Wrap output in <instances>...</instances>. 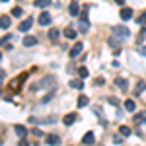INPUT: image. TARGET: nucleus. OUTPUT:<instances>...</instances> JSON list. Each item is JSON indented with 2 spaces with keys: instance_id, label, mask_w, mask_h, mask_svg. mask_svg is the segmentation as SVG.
I'll return each instance as SVG.
<instances>
[{
  "instance_id": "nucleus-1",
  "label": "nucleus",
  "mask_w": 146,
  "mask_h": 146,
  "mask_svg": "<svg viewBox=\"0 0 146 146\" xmlns=\"http://www.w3.org/2000/svg\"><path fill=\"white\" fill-rule=\"evenodd\" d=\"M113 35H117V37H121V39H127L131 31H129V27H125V25H113Z\"/></svg>"
},
{
  "instance_id": "nucleus-2",
  "label": "nucleus",
  "mask_w": 146,
  "mask_h": 146,
  "mask_svg": "<svg viewBox=\"0 0 146 146\" xmlns=\"http://www.w3.org/2000/svg\"><path fill=\"white\" fill-rule=\"evenodd\" d=\"M25 78H27L25 74H20V76H18V78L14 80V82H10V90H12V92L20 90V88H22V84H23V82H25Z\"/></svg>"
},
{
  "instance_id": "nucleus-3",
  "label": "nucleus",
  "mask_w": 146,
  "mask_h": 146,
  "mask_svg": "<svg viewBox=\"0 0 146 146\" xmlns=\"http://www.w3.org/2000/svg\"><path fill=\"white\" fill-rule=\"evenodd\" d=\"M107 45H109V47H113V49L117 51V49H121V45H123V39L111 33V37H109V41H107Z\"/></svg>"
},
{
  "instance_id": "nucleus-4",
  "label": "nucleus",
  "mask_w": 146,
  "mask_h": 146,
  "mask_svg": "<svg viewBox=\"0 0 146 146\" xmlns=\"http://www.w3.org/2000/svg\"><path fill=\"white\" fill-rule=\"evenodd\" d=\"M88 29H90V22H88V16H86V12H84V14H80V31L86 33Z\"/></svg>"
},
{
  "instance_id": "nucleus-5",
  "label": "nucleus",
  "mask_w": 146,
  "mask_h": 146,
  "mask_svg": "<svg viewBox=\"0 0 146 146\" xmlns=\"http://www.w3.org/2000/svg\"><path fill=\"white\" fill-rule=\"evenodd\" d=\"M31 25H33V18H27V20H23V22L18 25V31H29Z\"/></svg>"
},
{
  "instance_id": "nucleus-6",
  "label": "nucleus",
  "mask_w": 146,
  "mask_h": 146,
  "mask_svg": "<svg viewBox=\"0 0 146 146\" xmlns=\"http://www.w3.org/2000/svg\"><path fill=\"white\" fill-rule=\"evenodd\" d=\"M37 22H39V25H49L51 23V14L49 12H41L39 18H37Z\"/></svg>"
},
{
  "instance_id": "nucleus-7",
  "label": "nucleus",
  "mask_w": 146,
  "mask_h": 146,
  "mask_svg": "<svg viewBox=\"0 0 146 146\" xmlns=\"http://www.w3.org/2000/svg\"><path fill=\"white\" fill-rule=\"evenodd\" d=\"M82 49H84V45L82 43H76V45H72V49L68 51V55H70V58H76V56L82 53Z\"/></svg>"
},
{
  "instance_id": "nucleus-8",
  "label": "nucleus",
  "mask_w": 146,
  "mask_h": 146,
  "mask_svg": "<svg viewBox=\"0 0 146 146\" xmlns=\"http://www.w3.org/2000/svg\"><path fill=\"white\" fill-rule=\"evenodd\" d=\"M68 12H70V16H80L78 0H72V2H70V6H68Z\"/></svg>"
},
{
  "instance_id": "nucleus-9",
  "label": "nucleus",
  "mask_w": 146,
  "mask_h": 146,
  "mask_svg": "<svg viewBox=\"0 0 146 146\" xmlns=\"http://www.w3.org/2000/svg\"><path fill=\"white\" fill-rule=\"evenodd\" d=\"M33 45H37V37L25 35V37H23V47H33Z\"/></svg>"
},
{
  "instance_id": "nucleus-10",
  "label": "nucleus",
  "mask_w": 146,
  "mask_h": 146,
  "mask_svg": "<svg viewBox=\"0 0 146 146\" xmlns=\"http://www.w3.org/2000/svg\"><path fill=\"white\" fill-rule=\"evenodd\" d=\"M119 16H121V20H125V22H129V20L133 18V8H123Z\"/></svg>"
},
{
  "instance_id": "nucleus-11",
  "label": "nucleus",
  "mask_w": 146,
  "mask_h": 146,
  "mask_svg": "<svg viewBox=\"0 0 146 146\" xmlns=\"http://www.w3.org/2000/svg\"><path fill=\"white\" fill-rule=\"evenodd\" d=\"M45 142H47V144H51V146H56L58 142H60V138H58L56 135H47L45 136Z\"/></svg>"
},
{
  "instance_id": "nucleus-12",
  "label": "nucleus",
  "mask_w": 146,
  "mask_h": 146,
  "mask_svg": "<svg viewBox=\"0 0 146 146\" xmlns=\"http://www.w3.org/2000/svg\"><path fill=\"white\" fill-rule=\"evenodd\" d=\"M76 113H68V115H64V119H62V123L64 125H72V123H76Z\"/></svg>"
},
{
  "instance_id": "nucleus-13",
  "label": "nucleus",
  "mask_w": 146,
  "mask_h": 146,
  "mask_svg": "<svg viewBox=\"0 0 146 146\" xmlns=\"http://www.w3.org/2000/svg\"><path fill=\"white\" fill-rule=\"evenodd\" d=\"M115 84L121 88L123 92H127V88H129V82H127V78H115Z\"/></svg>"
},
{
  "instance_id": "nucleus-14",
  "label": "nucleus",
  "mask_w": 146,
  "mask_h": 146,
  "mask_svg": "<svg viewBox=\"0 0 146 146\" xmlns=\"http://www.w3.org/2000/svg\"><path fill=\"white\" fill-rule=\"evenodd\" d=\"M10 27V16H2L0 18V29H8Z\"/></svg>"
},
{
  "instance_id": "nucleus-15",
  "label": "nucleus",
  "mask_w": 146,
  "mask_h": 146,
  "mask_svg": "<svg viewBox=\"0 0 146 146\" xmlns=\"http://www.w3.org/2000/svg\"><path fill=\"white\" fill-rule=\"evenodd\" d=\"M82 142H84V144H94V142H96V140H94V133H86V135H84V138H82Z\"/></svg>"
},
{
  "instance_id": "nucleus-16",
  "label": "nucleus",
  "mask_w": 146,
  "mask_h": 146,
  "mask_svg": "<svg viewBox=\"0 0 146 146\" xmlns=\"http://www.w3.org/2000/svg\"><path fill=\"white\" fill-rule=\"evenodd\" d=\"M49 4H51V0H33L35 8H47Z\"/></svg>"
},
{
  "instance_id": "nucleus-17",
  "label": "nucleus",
  "mask_w": 146,
  "mask_h": 146,
  "mask_svg": "<svg viewBox=\"0 0 146 146\" xmlns=\"http://www.w3.org/2000/svg\"><path fill=\"white\" fill-rule=\"evenodd\" d=\"M125 109H127V111H131V113H133V111L136 109V103H135L133 100H125Z\"/></svg>"
},
{
  "instance_id": "nucleus-18",
  "label": "nucleus",
  "mask_w": 146,
  "mask_h": 146,
  "mask_svg": "<svg viewBox=\"0 0 146 146\" xmlns=\"http://www.w3.org/2000/svg\"><path fill=\"white\" fill-rule=\"evenodd\" d=\"M58 35H60V29H55V27H53V29H49V39H51V41H56V39H58Z\"/></svg>"
},
{
  "instance_id": "nucleus-19",
  "label": "nucleus",
  "mask_w": 146,
  "mask_h": 146,
  "mask_svg": "<svg viewBox=\"0 0 146 146\" xmlns=\"http://www.w3.org/2000/svg\"><path fill=\"white\" fill-rule=\"evenodd\" d=\"M39 86H43V88H47V86H55V80L51 78V76H47V78L41 80V84H39Z\"/></svg>"
},
{
  "instance_id": "nucleus-20",
  "label": "nucleus",
  "mask_w": 146,
  "mask_h": 146,
  "mask_svg": "<svg viewBox=\"0 0 146 146\" xmlns=\"http://www.w3.org/2000/svg\"><path fill=\"white\" fill-rule=\"evenodd\" d=\"M14 131H16V135H18V136H25V133H27L23 125H16V129H14Z\"/></svg>"
},
{
  "instance_id": "nucleus-21",
  "label": "nucleus",
  "mask_w": 146,
  "mask_h": 146,
  "mask_svg": "<svg viewBox=\"0 0 146 146\" xmlns=\"http://www.w3.org/2000/svg\"><path fill=\"white\" fill-rule=\"evenodd\" d=\"M64 37H68V39H76V31H74L72 27H66V29H64Z\"/></svg>"
},
{
  "instance_id": "nucleus-22",
  "label": "nucleus",
  "mask_w": 146,
  "mask_h": 146,
  "mask_svg": "<svg viewBox=\"0 0 146 146\" xmlns=\"http://www.w3.org/2000/svg\"><path fill=\"white\" fill-rule=\"evenodd\" d=\"M70 86L76 88V90H82V88H84V82H82V80H70Z\"/></svg>"
},
{
  "instance_id": "nucleus-23",
  "label": "nucleus",
  "mask_w": 146,
  "mask_h": 146,
  "mask_svg": "<svg viewBox=\"0 0 146 146\" xmlns=\"http://www.w3.org/2000/svg\"><path fill=\"white\" fill-rule=\"evenodd\" d=\"M144 90H146V82H142V80H140V82L136 84V96H140Z\"/></svg>"
},
{
  "instance_id": "nucleus-24",
  "label": "nucleus",
  "mask_w": 146,
  "mask_h": 146,
  "mask_svg": "<svg viewBox=\"0 0 146 146\" xmlns=\"http://www.w3.org/2000/svg\"><path fill=\"white\" fill-rule=\"evenodd\" d=\"M135 123H146V113H138V115H135Z\"/></svg>"
},
{
  "instance_id": "nucleus-25",
  "label": "nucleus",
  "mask_w": 146,
  "mask_h": 146,
  "mask_svg": "<svg viewBox=\"0 0 146 146\" xmlns=\"http://www.w3.org/2000/svg\"><path fill=\"white\" fill-rule=\"evenodd\" d=\"M76 103H78V107H84V105H88V98L86 96H78V101Z\"/></svg>"
},
{
  "instance_id": "nucleus-26",
  "label": "nucleus",
  "mask_w": 146,
  "mask_h": 146,
  "mask_svg": "<svg viewBox=\"0 0 146 146\" xmlns=\"http://www.w3.org/2000/svg\"><path fill=\"white\" fill-rule=\"evenodd\" d=\"M119 133H121L123 136H129V135H131V129H129V127H125V125H123V127L119 129Z\"/></svg>"
},
{
  "instance_id": "nucleus-27",
  "label": "nucleus",
  "mask_w": 146,
  "mask_h": 146,
  "mask_svg": "<svg viewBox=\"0 0 146 146\" xmlns=\"http://www.w3.org/2000/svg\"><path fill=\"white\" fill-rule=\"evenodd\" d=\"M136 22H138V25H146V12H142V14H140V18H138Z\"/></svg>"
},
{
  "instance_id": "nucleus-28",
  "label": "nucleus",
  "mask_w": 146,
  "mask_h": 146,
  "mask_svg": "<svg viewBox=\"0 0 146 146\" xmlns=\"http://www.w3.org/2000/svg\"><path fill=\"white\" fill-rule=\"evenodd\" d=\"M113 142H115V144H121V142H123V135H121V133H119V135H113Z\"/></svg>"
},
{
  "instance_id": "nucleus-29",
  "label": "nucleus",
  "mask_w": 146,
  "mask_h": 146,
  "mask_svg": "<svg viewBox=\"0 0 146 146\" xmlns=\"http://www.w3.org/2000/svg\"><path fill=\"white\" fill-rule=\"evenodd\" d=\"M78 74L82 76V78H86V76H88V68H86V66H80L78 68Z\"/></svg>"
},
{
  "instance_id": "nucleus-30",
  "label": "nucleus",
  "mask_w": 146,
  "mask_h": 146,
  "mask_svg": "<svg viewBox=\"0 0 146 146\" xmlns=\"http://www.w3.org/2000/svg\"><path fill=\"white\" fill-rule=\"evenodd\" d=\"M107 101H109L111 105H119V100H117L115 96H109V98H107Z\"/></svg>"
},
{
  "instance_id": "nucleus-31",
  "label": "nucleus",
  "mask_w": 146,
  "mask_h": 146,
  "mask_svg": "<svg viewBox=\"0 0 146 146\" xmlns=\"http://www.w3.org/2000/svg\"><path fill=\"white\" fill-rule=\"evenodd\" d=\"M12 16H22V8H20V6L12 8Z\"/></svg>"
},
{
  "instance_id": "nucleus-32",
  "label": "nucleus",
  "mask_w": 146,
  "mask_h": 146,
  "mask_svg": "<svg viewBox=\"0 0 146 146\" xmlns=\"http://www.w3.org/2000/svg\"><path fill=\"white\" fill-rule=\"evenodd\" d=\"M144 37H146V27L142 25V31L138 33V41H144Z\"/></svg>"
},
{
  "instance_id": "nucleus-33",
  "label": "nucleus",
  "mask_w": 146,
  "mask_h": 146,
  "mask_svg": "<svg viewBox=\"0 0 146 146\" xmlns=\"http://www.w3.org/2000/svg\"><path fill=\"white\" fill-rule=\"evenodd\" d=\"M94 86H103V78H96L94 80Z\"/></svg>"
},
{
  "instance_id": "nucleus-34",
  "label": "nucleus",
  "mask_w": 146,
  "mask_h": 146,
  "mask_svg": "<svg viewBox=\"0 0 146 146\" xmlns=\"http://www.w3.org/2000/svg\"><path fill=\"white\" fill-rule=\"evenodd\" d=\"M4 78H6V72H4V70H2V68H0V84H2V82H4Z\"/></svg>"
},
{
  "instance_id": "nucleus-35",
  "label": "nucleus",
  "mask_w": 146,
  "mask_h": 146,
  "mask_svg": "<svg viewBox=\"0 0 146 146\" xmlns=\"http://www.w3.org/2000/svg\"><path fill=\"white\" fill-rule=\"evenodd\" d=\"M138 55H144L146 56V47H138Z\"/></svg>"
},
{
  "instance_id": "nucleus-36",
  "label": "nucleus",
  "mask_w": 146,
  "mask_h": 146,
  "mask_svg": "<svg viewBox=\"0 0 146 146\" xmlns=\"http://www.w3.org/2000/svg\"><path fill=\"white\" fill-rule=\"evenodd\" d=\"M33 136H43V133H41L39 129H33Z\"/></svg>"
},
{
  "instance_id": "nucleus-37",
  "label": "nucleus",
  "mask_w": 146,
  "mask_h": 146,
  "mask_svg": "<svg viewBox=\"0 0 146 146\" xmlns=\"http://www.w3.org/2000/svg\"><path fill=\"white\" fill-rule=\"evenodd\" d=\"M20 146H29V142H27V140H22V142H20Z\"/></svg>"
},
{
  "instance_id": "nucleus-38",
  "label": "nucleus",
  "mask_w": 146,
  "mask_h": 146,
  "mask_svg": "<svg viewBox=\"0 0 146 146\" xmlns=\"http://www.w3.org/2000/svg\"><path fill=\"white\" fill-rule=\"evenodd\" d=\"M115 2H117V4H123V2H125V0H115Z\"/></svg>"
},
{
  "instance_id": "nucleus-39",
  "label": "nucleus",
  "mask_w": 146,
  "mask_h": 146,
  "mask_svg": "<svg viewBox=\"0 0 146 146\" xmlns=\"http://www.w3.org/2000/svg\"><path fill=\"white\" fill-rule=\"evenodd\" d=\"M2 43H4V39H0V45H2Z\"/></svg>"
},
{
  "instance_id": "nucleus-40",
  "label": "nucleus",
  "mask_w": 146,
  "mask_h": 146,
  "mask_svg": "<svg viewBox=\"0 0 146 146\" xmlns=\"http://www.w3.org/2000/svg\"><path fill=\"white\" fill-rule=\"evenodd\" d=\"M0 60H2V53H0Z\"/></svg>"
},
{
  "instance_id": "nucleus-41",
  "label": "nucleus",
  "mask_w": 146,
  "mask_h": 146,
  "mask_svg": "<svg viewBox=\"0 0 146 146\" xmlns=\"http://www.w3.org/2000/svg\"><path fill=\"white\" fill-rule=\"evenodd\" d=\"M2 2H8V0H2Z\"/></svg>"
},
{
  "instance_id": "nucleus-42",
  "label": "nucleus",
  "mask_w": 146,
  "mask_h": 146,
  "mask_svg": "<svg viewBox=\"0 0 146 146\" xmlns=\"http://www.w3.org/2000/svg\"><path fill=\"white\" fill-rule=\"evenodd\" d=\"M0 98H2V92H0Z\"/></svg>"
}]
</instances>
